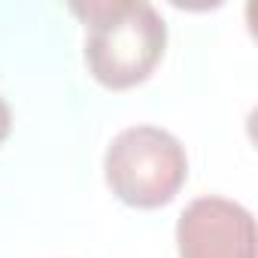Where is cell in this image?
<instances>
[{
    "mask_svg": "<svg viewBox=\"0 0 258 258\" xmlns=\"http://www.w3.org/2000/svg\"><path fill=\"white\" fill-rule=\"evenodd\" d=\"M103 179L124 207H167L188 179L185 146L158 124L124 127L106 146Z\"/></svg>",
    "mask_w": 258,
    "mask_h": 258,
    "instance_id": "7a4b0ae2",
    "label": "cell"
},
{
    "mask_svg": "<svg viewBox=\"0 0 258 258\" xmlns=\"http://www.w3.org/2000/svg\"><path fill=\"white\" fill-rule=\"evenodd\" d=\"M10 134H13V109H10V103L4 97H0V146L10 140Z\"/></svg>",
    "mask_w": 258,
    "mask_h": 258,
    "instance_id": "277c9868",
    "label": "cell"
},
{
    "mask_svg": "<svg viewBox=\"0 0 258 258\" xmlns=\"http://www.w3.org/2000/svg\"><path fill=\"white\" fill-rule=\"evenodd\" d=\"M70 13L85 25V67L103 88H137L161 64L167 22L146 0H88Z\"/></svg>",
    "mask_w": 258,
    "mask_h": 258,
    "instance_id": "6da1fadb",
    "label": "cell"
},
{
    "mask_svg": "<svg viewBox=\"0 0 258 258\" xmlns=\"http://www.w3.org/2000/svg\"><path fill=\"white\" fill-rule=\"evenodd\" d=\"M255 219L228 198H195L176 219L179 258H255Z\"/></svg>",
    "mask_w": 258,
    "mask_h": 258,
    "instance_id": "3957f363",
    "label": "cell"
}]
</instances>
